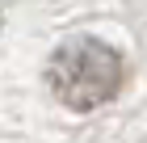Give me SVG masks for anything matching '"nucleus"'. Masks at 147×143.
<instances>
[{"mask_svg": "<svg viewBox=\"0 0 147 143\" xmlns=\"http://www.w3.org/2000/svg\"><path fill=\"white\" fill-rule=\"evenodd\" d=\"M46 80H51L55 97L67 110L88 114V110L105 105L118 93V84H122V59L101 38H67L51 55Z\"/></svg>", "mask_w": 147, "mask_h": 143, "instance_id": "f257e3e1", "label": "nucleus"}, {"mask_svg": "<svg viewBox=\"0 0 147 143\" xmlns=\"http://www.w3.org/2000/svg\"><path fill=\"white\" fill-rule=\"evenodd\" d=\"M0 4H9V0H0Z\"/></svg>", "mask_w": 147, "mask_h": 143, "instance_id": "f03ea898", "label": "nucleus"}]
</instances>
